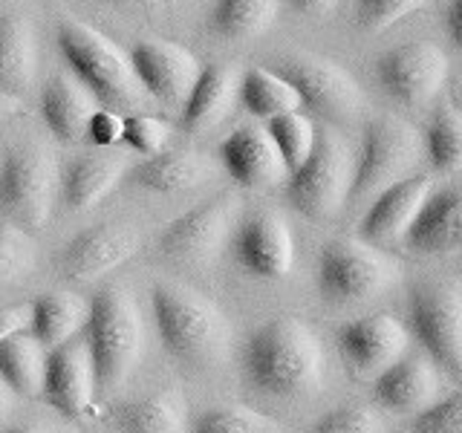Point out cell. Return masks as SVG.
<instances>
[{
	"label": "cell",
	"instance_id": "obj_6",
	"mask_svg": "<svg viewBox=\"0 0 462 433\" xmlns=\"http://www.w3.org/2000/svg\"><path fill=\"white\" fill-rule=\"evenodd\" d=\"M58 162L41 142H23L0 162V211L12 226L41 228L50 220L58 199Z\"/></svg>",
	"mask_w": 462,
	"mask_h": 433
},
{
	"label": "cell",
	"instance_id": "obj_26",
	"mask_svg": "<svg viewBox=\"0 0 462 433\" xmlns=\"http://www.w3.org/2000/svg\"><path fill=\"white\" fill-rule=\"evenodd\" d=\"M105 419L113 433H185V401L173 390H159L119 401Z\"/></svg>",
	"mask_w": 462,
	"mask_h": 433
},
{
	"label": "cell",
	"instance_id": "obj_16",
	"mask_svg": "<svg viewBox=\"0 0 462 433\" xmlns=\"http://www.w3.org/2000/svg\"><path fill=\"white\" fill-rule=\"evenodd\" d=\"M235 257L254 278H286L295 263V240L283 216L278 211L260 208L240 220L235 235Z\"/></svg>",
	"mask_w": 462,
	"mask_h": 433
},
{
	"label": "cell",
	"instance_id": "obj_40",
	"mask_svg": "<svg viewBox=\"0 0 462 433\" xmlns=\"http://www.w3.org/2000/svg\"><path fill=\"white\" fill-rule=\"evenodd\" d=\"M122 130H125V115L122 113H113V110H96L90 115L84 130V139L96 144V148H110V144H119L122 142Z\"/></svg>",
	"mask_w": 462,
	"mask_h": 433
},
{
	"label": "cell",
	"instance_id": "obj_47",
	"mask_svg": "<svg viewBox=\"0 0 462 433\" xmlns=\"http://www.w3.org/2000/svg\"><path fill=\"white\" fill-rule=\"evenodd\" d=\"M9 408H12V393H9V387L0 382V416L9 413Z\"/></svg>",
	"mask_w": 462,
	"mask_h": 433
},
{
	"label": "cell",
	"instance_id": "obj_45",
	"mask_svg": "<svg viewBox=\"0 0 462 433\" xmlns=\"http://www.w3.org/2000/svg\"><path fill=\"white\" fill-rule=\"evenodd\" d=\"M0 433H64V430L47 422H14V425L0 428Z\"/></svg>",
	"mask_w": 462,
	"mask_h": 433
},
{
	"label": "cell",
	"instance_id": "obj_19",
	"mask_svg": "<svg viewBox=\"0 0 462 433\" xmlns=\"http://www.w3.org/2000/svg\"><path fill=\"white\" fill-rule=\"evenodd\" d=\"M220 162L228 177L245 188H269L289 177L272 136L260 124H240L231 130L220 142Z\"/></svg>",
	"mask_w": 462,
	"mask_h": 433
},
{
	"label": "cell",
	"instance_id": "obj_46",
	"mask_svg": "<svg viewBox=\"0 0 462 433\" xmlns=\"http://www.w3.org/2000/svg\"><path fill=\"white\" fill-rule=\"evenodd\" d=\"M21 110V98H14V96H4L0 93V122L9 119V115H14Z\"/></svg>",
	"mask_w": 462,
	"mask_h": 433
},
{
	"label": "cell",
	"instance_id": "obj_3",
	"mask_svg": "<svg viewBox=\"0 0 462 433\" xmlns=\"http://www.w3.org/2000/svg\"><path fill=\"white\" fill-rule=\"evenodd\" d=\"M81 341L93 361L96 393L119 387L144 353V327L136 300L122 286H105L87 303Z\"/></svg>",
	"mask_w": 462,
	"mask_h": 433
},
{
	"label": "cell",
	"instance_id": "obj_24",
	"mask_svg": "<svg viewBox=\"0 0 462 433\" xmlns=\"http://www.w3.org/2000/svg\"><path fill=\"white\" fill-rule=\"evenodd\" d=\"M38 78V38L26 14L0 18V93L23 96Z\"/></svg>",
	"mask_w": 462,
	"mask_h": 433
},
{
	"label": "cell",
	"instance_id": "obj_5",
	"mask_svg": "<svg viewBox=\"0 0 462 433\" xmlns=\"http://www.w3.org/2000/svg\"><path fill=\"white\" fill-rule=\"evenodd\" d=\"M419 156H422V136L413 124L399 115L370 119L361 134L358 153L353 156V182L346 199L361 202L384 191L387 185L411 177Z\"/></svg>",
	"mask_w": 462,
	"mask_h": 433
},
{
	"label": "cell",
	"instance_id": "obj_30",
	"mask_svg": "<svg viewBox=\"0 0 462 433\" xmlns=\"http://www.w3.org/2000/svg\"><path fill=\"white\" fill-rule=\"evenodd\" d=\"M43 361L47 350L29 332H18L0 341V382L9 387L12 396H38L43 384Z\"/></svg>",
	"mask_w": 462,
	"mask_h": 433
},
{
	"label": "cell",
	"instance_id": "obj_27",
	"mask_svg": "<svg viewBox=\"0 0 462 433\" xmlns=\"http://www.w3.org/2000/svg\"><path fill=\"white\" fill-rule=\"evenodd\" d=\"M211 173V165L194 151L165 148L162 153L148 156L125 177L151 194H182L197 188Z\"/></svg>",
	"mask_w": 462,
	"mask_h": 433
},
{
	"label": "cell",
	"instance_id": "obj_18",
	"mask_svg": "<svg viewBox=\"0 0 462 433\" xmlns=\"http://www.w3.org/2000/svg\"><path fill=\"white\" fill-rule=\"evenodd\" d=\"M433 191V180L428 173H411L384 191L373 197L367 214L361 216L358 237L367 245H390L404 237V231L416 220L419 208Z\"/></svg>",
	"mask_w": 462,
	"mask_h": 433
},
{
	"label": "cell",
	"instance_id": "obj_32",
	"mask_svg": "<svg viewBox=\"0 0 462 433\" xmlns=\"http://www.w3.org/2000/svg\"><path fill=\"white\" fill-rule=\"evenodd\" d=\"M425 153L430 168L454 177L462 165V119L454 105H439L425 127Z\"/></svg>",
	"mask_w": 462,
	"mask_h": 433
},
{
	"label": "cell",
	"instance_id": "obj_42",
	"mask_svg": "<svg viewBox=\"0 0 462 433\" xmlns=\"http://www.w3.org/2000/svg\"><path fill=\"white\" fill-rule=\"evenodd\" d=\"M445 29H448V38H451L454 47L462 43V0H451L445 9Z\"/></svg>",
	"mask_w": 462,
	"mask_h": 433
},
{
	"label": "cell",
	"instance_id": "obj_10",
	"mask_svg": "<svg viewBox=\"0 0 462 433\" xmlns=\"http://www.w3.org/2000/svg\"><path fill=\"white\" fill-rule=\"evenodd\" d=\"M399 266L375 245L361 240H332L318 254V289L327 300H367L396 281Z\"/></svg>",
	"mask_w": 462,
	"mask_h": 433
},
{
	"label": "cell",
	"instance_id": "obj_39",
	"mask_svg": "<svg viewBox=\"0 0 462 433\" xmlns=\"http://www.w3.org/2000/svg\"><path fill=\"white\" fill-rule=\"evenodd\" d=\"M408 430L411 433H462V396L451 393L428 404V408H422L413 416Z\"/></svg>",
	"mask_w": 462,
	"mask_h": 433
},
{
	"label": "cell",
	"instance_id": "obj_25",
	"mask_svg": "<svg viewBox=\"0 0 462 433\" xmlns=\"http://www.w3.org/2000/svg\"><path fill=\"white\" fill-rule=\"evenodd\" d=\"M98 110L96 98L72 76H52L41 90V115L50 134L61 142L84 139L90 115Z\"/></svg>",
	"mask_w": 462,
	"mask_h": 433
},
{
	"label": "cell",
	"instance_id": "obj_29",
	"mask_svg": "<svg viewBox=\"0 0 462 433\" xmlns=\"http://www.w3.org/2000/svg\"><path fill=\"white\" fill-rule=\"evenodd\" d=\"M237 101L249 110L254 119H278L283 113L300 110V98L295 87L269 67H252L240 76Z\"/></svg>",
	"mask_w": 462,
	"mask_h": 433
},
{
	"label": "cell",
	"instance_id": "obj_44",
	"mask_svg": "<svg viewBox=\"0 0 462 433\" xmlns=\"http://www.w3.org/2000/svg\"><path fill=\"white\" fill-rule=\"evenodd\" d=\"M110 6H119V9H134V12H151V9H165L177 0H105Z\"/></svg>",
	"mask_w": 462,
	"mask_h": 433
},
{
	"label": "cell",
	"instance_id": "obj_4",
	"mask_svg": "<svg viewBox=\"0 0 462 433\" xmlns=\"http://www.w3.org/2000/svg\"><path fill=\"white\" fill-rule=\"evenodd\" d=\"M151 312L165 350L194 367L217 364L226 350L231 329L226 315L211 300L180 283H156L151 289Z\"/></svg>",
	"mask_w": 462,
	"mask_h": 433
},
{
	"label": "cell",
	"instance_id": "obj_15",
	"mask_svg": "<svg viewBox=\"0 0 462 433\" xmlns=\"http://www.w3.org/2000/svg\"><path fill=\"white\" fill-rule=\"evenodd\" d=\"M408 327L390 312L356 318L336 332V350L341 361L361 375H379L387 364L408 353Z\"/></svg>",
	"mask_w": 462,
	"mask_h": 433
},
{
	"label": "cell",
	"instance_id": "obj_9",
	"mask_svg": "<svg viewBox=\"0 0 462 433\" xmlns=\"http://www.w3.org/2000/svg\"><path fill=\"white\" fill-rule=\"evenodd\" d=\"M295 87L300 107H310L327 119H356L367 110V93L341 64L312 52H289L274 58L272 67Z\"/></svg>",
	"mask_w": 462,
	"mask_h": 433
},
{
	"label": "cell",
	"instance_id": "obj_7",
	"mask_svg": "<svg viewBox=\"0 0 462 433\" xmlns=\"http://www.w3.org/2000/svg\"><path fill=\"white\" fill-rule=\"evenodd\" d=\"M353 151L336 130L315 136L310 159L286 177V199L310 220H329L350 197Z\"/></svg>",
	"mask_w": 462,
	"mask_h": 433
},
{
	"label": "cell",
	"instance_id": "obj_28",
	"mask_svg": "<svg viewBox=\"0 0 462 433\" xmlns=\"http://www.w3.org/2000/svg\"><path fill=\"white\" fill-rule=\"evenodd\" d=\"M87 318V303L69 292H43L35 303H29V336L43 350L76 338Z\"/></svg>",
	"mask_w": 462,
	"mask_h": 433
},
{
	"label": "cell",
	"instance_id": "obj_23",
	"mask_svg": "<svg viewBox=\"0 0 462 433\" xmlns=\"http://www.w3.org/2000/svg\"><path fill=\"white\" fill-rule=\"evenodd\" d=\"M237 90H240V72L235 67L202 69L191 96L185 98V105L180 110V127L188 130V134L214 130L235 110Z\"/></svg>",
	"mask_w": 462,
	"mask_h": 433
},
{
	"label": "cell",
	"instance_id": "obj_43",
	"mask_svg": "<svg viewBox=\"0 0 462 433\" xmlns=\"http://www.w3.org/2000/svg\"><path fill=\"white\" fill-rule=\"evenodd\" d=\"M289 6L292 9H298V12H303V14H327V12H332L338 6V0H289Z\"/></svg>",
	"mask_w": 462,
	"mask_h": 433
},
{
	"label": "cell",
	"instance_id": "obj_2",
	"mask_svg": "<svg viewBox=\"0 0 462 433\" xmlns=\"http://www.w3.org/2000/svg\"><path fill=\"white\" fill-rule=\"evenodd\" d=\"M55 41L64 61L69 64L72 78L96 98L101 110L130 115L142 107L144 93L134 64H130V55L119 43L81 21L58 23Z\"/></svg>",
	"mask_w": 462,
	"mask_h": 433
},
{
	"label": "cell",
	"instance_id": "obj_36",
	"mask_svg": "<svg viewBox=\"0 0 462 433\" xmlns=\"http://www.w3.org/2000/svg\"><path fill=\"white\" fill-rule=\"evenodd\" d=\"M122 142L134 153H142V156L162 153L171 142V124L165 119H159V115L130 113V115H125Z\"/></svg>",
	"mask_w": 462,
	"mask_h": 433
},
{
	"label": "cell",
	"instance_id": "obj_37",
	"mask_svg": "<svg viewBox=\"0 0 462 433\" xmlns=\"http://www.w3.org/2000/svg\"><path fill=\"white\" fill-rule=\"evenodd\" d=\"M382 430L384 425L379 413L370 404L361 401L338 404V408H332L312 425V433H382Z\"/></svg>",
	"mask_w": 462,
	"mask_h": 433
},
{
	"label": "cell",
	"instance_id": "obj_1",
	"mask_svg": "<svg viewBox=\"0 0 462 433\" xmlns=\"http://www.w3.org/2000/svg\"><path fill=\"white\" fill-rule=\"evenodd\" d=\"M243 375L269 396H303L324 379V350L300 318L283 315L257 327L243 344Z\"/></svg>",
	"mask_w": 462,
	"mask_h": 433
},
{
	"label": "cell",
	"instance_id": "obj_21",
	"mask_svg": "<svg viewBox=\"0 0 462 433\" xmlns=\"http://www.w3.org/2000/svg\"><path fill=\"white\" fill-rule=\"evenodd\" d=\"M462 240V214L457 188H433L402 243L419 254H451Z\"/></svg>",
	"mask_w": 462,
	"mask_h": 433
},
{
	"label": "cell",
	"instance_id": "obj_20",
	"mask_svg": "<svg viewBox=\"0 0 462 433\" xmlns=\"http://www.w3.org/2000/svg\"><path fill=\"white\" fill-rule=\"evenodd\" d=\"M439 373L437 364L422 353H404L387 364L373 382V399L384 410L416 413L437 401Z\"/></svg>",
	"mask_w": 462,
	"mask_h": 433
},
{
	"label": "cell",
	"instance_id": "obj_14",
	"mask_svg": "<svg viewBox=\"0 0 462 433\" xmlns=\"http://www.w3.org/2000/svg\"><path fill=\"white\" fill-rule=\"evenodd\" d=\"M142 249V237L125 223H98L84 228L72 237L61 254H58V269L67 281L90 283L101 274L125 266L130 257Z\"/></svg>",
	"mask_w": 462,
	"mask_h": 433
},
{
	"label": "cell",
	"instance_id": "obj_34",
	"mask_svg": "<svg viewBox=\"0 0 462 433\" xmlns=\"http://www.w3.org/2000/svg\"><path fill=\"white\" fill-rule=\"evenodd\" d=\"M185 433H281V425L245 404H226L199 413Z\"/></svg>",
	"mask_w": 462,
	"mask_h": 433
},
{
	"label": "cell",
	"instance_id": "obj_17",
	"mask_svg": "<svg viewBox=\"0 0 462 433\" xmlns=\"http://www.w3.org/2000/svg\"><path fill=\"white\" fill-rule=\"evenodd\" d=\"M41 396L47 399L52 410L67 419H81L93 410L96 375L90 353H87L81 338H69L47 353Z\"/></svg>",
	"mask_w": 462,
	"mask_h": 433
},
{
	"label": "cell",
	"instance_id": "obj_12",
	"mask_svg": "<svg viewBox=\"0 0 462 433\" xmlns=\"http://www.w3.org/2000/svg\"><path fill=\"white\" fill-rule=\"evenodd\" d=\"M448 55L433 41L402 43L375 61L382 90L404 107H422L437 98L448 81Z\"/></svg>",
	"mask_w": 462,
	"mask_h": 433
},
{
	"label": "cell",
	"instance_id": "obj_35",
	"mask_svg": "<svg viewBox=\"0 0 462 433\" xmlns=\"http://www.w3.org/2000/svg\"><path fill=\"white\" fill-rule=\"evenodd\" d=\"M35 266V240L21 226L0 223V286H9Z\"/></svg>",
	"mask_w": 462,
	"mask_h": 433
},
{
	"label": "cell",
	"instance_id": "obj_22",
	"mask_svg": "<svg viewBox=\"0 0 462 433\" xmlns=\"http://www.w3.org/2000/svg\"><path fill=\"white\" fill-rule=\"evenodd\" d=\"M125 159L113 153H87L58 173V199L69 211H90L125 180Z\"/></svg>",
	"mask_w": 462,
	"mask_h": 433
},
{
	"label": "cell",
	"instance_id": "obj_8",
	"mask_svg": "<svg viewBox=\"0 0 462 433\" xmlns=\"http://www.w3.org/2000/svg\"><path fill=\"white\" fill-rule=\"evenodd\" d=\"M408 332L433 364L451 375L462 370V289L457 281H425L411 289Z\"/></svg>",
	"mask_w": 462,
	"mask_h": 433
},
{
	"label": "cell",
	"instance_id": "obj_38",
	"mask_svg": "<svg viewBox=\"0 0 462 433\" xmlns=\"http://www.w3.org/2000/svg\"><path fill=\"white\" fill-rule=\"evenodd\" d=\"M428 0H356V23L365 32H382L419 12Z\"/></svg>",
	"mask_w": 462,
	"mask_h": 433
},
{
	"label": "cell",
	"instance_id": "obj_11",
	"mask_svg": "<svg viewBox=\"0 0 462 433\" xmlns=\"http://www.w3.org/2000/svg\"><path fill=\"white\" fill-rule=\"evenodd\" d=\"M240 194L220 191L199 206L188 208L159 235V252L177 263H206L223 249L237 226Z\"/></svg>",
	"mask_w": 462,
	"mask_h": 433
},
{
	"label": "cell",
	"instance_id": "obj_13",
	"mask_svg": "<svg viewBox=\"0 0 462 433\" xmlns=\"http://www.w3.org/2000/svg\"><path fill=\"white\" fill-rule=\"evenodd\" d=\"M127 55L142 93L165 110H182L202 72L197 55L173 41H142Z\"/></svg>",
	"mask_w": 462,
	"mask_h": 433
},
{
	"label": "cell",
	"instance_id": "obj_41",
	"mask_svg": "<svg viewBox=\"0 0 462 433\" xmlns=\"http://www.w3.org/2000/svg\"><path fill=\"white\" fill-rule=\"evenodd\" d=\"M29 332V307H0V341Z\"/></svg>",
	"mask_w": 462,
	"mask_h": 433
},
{
	"label": "cell",
	"instance_id": "obj_33",
	"mask_svg": "<svg viewBox=\"0 0 462 433\" xmlns=\"http://www.w3.org/2000/svg\"><path fill=\"white\" fill-rule=\"evenodd\" d=\"M266 134L272 136L274 148H278V153L283 159V168L292 173L310 159V153L315 148L318 130H315L310 115H303L300 110H295V113L278 115V119H269L266 122Z\"/></svg>",
	"mask_w": 462,
	"mask_h": 433
},
{
	"label": "cell",
	"instance_id": "obj_31",
	"mask_svg": "<svg viewBox=\"0 0 462 433\" xmlns=\"http://www.w3.org/2000/svg\"><path fill=\"white\" fill-rule=\"evenodd\" d=\"M281 14V0H217L211 32L223 41H252L266 35Z\"/></svg>",
	"mask_w": 462,
	"mask_h": 433
}]
</instances>
